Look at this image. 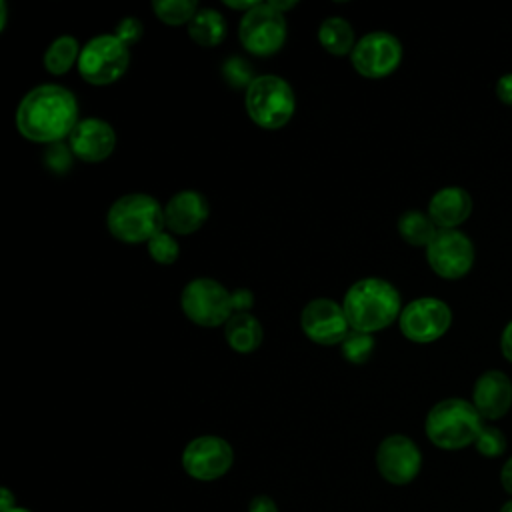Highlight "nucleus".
<instances>
[{
	"label": "nucleus",
	"instance_id": "f257e3e1",
	"mask_svg": "<svg viewBox=\"0 0 512 512\" xmlns=\"http://www.w3.org/2000/svg\"><path fill=\"white\" fill-rule=\"evenodd\" d=\"M78 124L74 94L58 84H40L24 94L16 108L18 132L38 144L62 142Z\"/></svg>",
	"mask_w": 512,
	"mask_h": 512
},
{
	"label": "nucleus",
	"instance_id": "f03ea898",
	"mask_svg": "<svg viewBox=\"0 0 512 512\" xmlns=\"http://www.w3.org/2000/svg\"><path fill=\"white\" fill-rule=\"evenodd\" d=\"M400 294L382 278H362L354 282L342 300L344 314L352 330L378 332L400 318Z\"/></svg>",
	"mask_w": 512,
	"mask_h": 512
},
{
	"label": "nucleus",
	"instance_id": "7ed1b4c3",
	"mask_svg": "<svg viewBox=\"0 0 512 512\" xmlns=\"http://www.w3.org/2000/svg\"><path fill=\"white\" fill-rule=\"evenodd\" d=\"M482 426V416L464 398L440 400L430 408L424 422L428 440L442 450H460L474 444Z\"/></svg>",
	"mask_w": 512,
	"mask_h": 512
},
{
	"label": "nucleus",
	"instance_id": "20e7f679",
	"mask_svg": "<svg viewBox=\"0 0 512 512\" xmlns=\"http://www.w3.org/2000/svg\"><path fill=\"white\" fill-rule=\"evenodd\" d=\"M164 226V208L144 192L120 196L106 214L108 232L124 244H142Z\"/></svg>",
	"mask_w": 512,
	"mask_h": 512
},
{
	"label": "nucleus",
	"instance_id": "39448f33",
	"mask_svg": "<svg viewBox=\"0 0 512 512\" xmlns=\"http://www.w3.org/2000/svg\"><path fill=\"white\" fill-rule=\"evenodd\" d=\"M244 104L250 120L264 130L282 128L296 110L292 86L276 74L256 76L246 90Z\"/></svg>",
	"mask_w": 512,
	"mask_h": 512
},
{
	"label": "nucleus",
	"instance_id": "423d86ee",
	"mask_svg": "<svg viewBox=\"0 0 512 512\" xmlns=\"http://www.w3.org/2000/svg\"><path fill=\"white\" fill-rule=\"evenodd\" d=\"M130 64V50L114 34L90 38L80 52L78 72L92 86H106L124 76Z\"/></svg>",
	"mask_w": 512,
	"mask_h": 512
},
{
	"label": "nucleus",
	"instance_id": "0eeeda50",
	"mask_svg": "<svg viewBox=\"0 0 512 512\" xmlns=\"http://www.w3.org/2000/svg\"><path fill=\"white\" fill-rule=\"evenodd\" d=\"M180 306L190 322L204 328L222 326L234 314L232 292L214 278L190 280L182 290Z\"/></svg>",
	"mask_w": 512,
	"mask_h": 512
},
{
	"label": "nucleus",
	"instance_id": "6e6552de",
	"mask_svg": "<svg viewBox=\"0 0 512 512\" xmlns=\"http://www.w3.org/2000/svg\"><path fill=\"white\" fill-rule=\"evenodd\" d=\"M286 18L268 2H260L246 12L238 24L240 44L256 56H272L286 42Z\"/></svg>",
	"mask_w": 512,
	"mask_h": 512
},
{
	"label": "nucleus",
	"instance_id": "1a4fd4ad",
	"mask_svg": "<svg viewBox=\"0 0 512 512\" xmlns=\"http://www.w3.org/2000/svg\"><path fill=\"white\" fill-rule=\"evenodd\" d=\"M400 332L418 344H428L446 334L452 322L448 304L440 298L424 296L408 302L400 312Z\"/></svg>",
	"mask_w": 512,
	"mask_h": 512
},
{
	"label": "nucleus",
	"instance_id": "9d476101",
	"mask_svg": "<svg viewBox=\"0 0 512 512\" xmlns=\"http://www.w3.org/2000/svg\"><path fill=\"white\" fill-rule=\"evenodd\" d=\"M354 70L364 78H384L392 74L402 62V44L390 32H370L362 36L352 54H350Z\"/></svg>",
	"mask_w": 512,
	"mask_h": 512
},
{
	"label": "nucleus",
	"instance_id": "9b49d317",
	"mask_svg": "<svg viewBox=\"0 0 512 512\" xmlns=\"http://www.w3.org/2000/svg\"><path fill=\"white\" fill-rule=\"evenodd\" d=\"M426 260L430 268L446 280L462 278L474 264V244L460 230H438L426 246Z\"/></svg>",
	"mask_w": 512,
	"mask_h": 512
},
{
	"label": "nucleus",
	"instance_id": "f8f14e48",
	"mask_svg": "<svg viewBox=\"0 0 512 512\" xmlns=\"http://www.w3.org/2000/svg\"><path fill=\"white\" fill-rule=\"evenodd\" d=\"M300 328L306 338L322 346H332L338 342L342 344L350 332L342 304L330 298L310 300L300 314Z\"/></svg>",
	"mask_w": 512,
	"mask_h": 512
},
{
	"label": "nucleus",
	"instance_id": "ddd939ff",
	"mask_svg": "<svg viewBox=\"0 0 512 512\" xmlns=\"http://www.w3.org/2000/svg\"><path fill=\"white\" fill-rule=\"evenodd\" d=\"M234 452L224 438L198 436L190 440L182 452V466L196 480H214L232 466Z\"/></svg>",
	"mask_w": 512,
	"mask_h": 512
},
{
	"label": "nucleus",
	"instance_id": "4468645a",
	"mask_svg": "<svg viewBox=\"0 0 512 512\" xmlns=\"http://www.w3.org/2000/svg\"><path fill=\"white\" fill-rule=\"evenodd\" d=\"M376 466L382 478L388 482L408 484L420 472L422 454L408 436L392 434L380 442L376 452Z\"/></svg>",
	"mask_w": 512,
	"mask_h": 512
},
{
	"label": "nucleus",
	"instance_id": "2eb2a0df",
	"mask_svg": "<svg viewBox=\"0 0 512 512\" xmlns=\"http://www.w3.org/2000/svg\"><path fill=\"white\" fill-rule=\"evenodd\" d=\"M68 146L82 162L96 164L114 152L116 132L102 118H82L70 132Z\"/></svg>",
	"mask_w": 512,
	"mask_h": 512
},
{
	"label": "nucleus",
	"instance_id": "dca6fc26",
	"mask_svg": "<svg viewBox=\"0 0 512 512\" xmlns=\"http://www.w3.org/2000/svg\"><path fill=\"white\" fill-rule=\"evenodd\" d=\"M472 404L482 420H498L512 406V382L500 370L484 372L472 390Z\"/></svg>",
	"mask_w": 512,
	"mask_h": 512
},
{
	"label": "nucleus",
	"instance_id": "f3484780",
	"mask_svg": "<svg viewBox=\"0 0 512 512\" xmlns=\"http://www.w3.org/2000/svg\"><path fill=\"white\" fill-rule=\"evenodd\" d=\"M208 202L196 190L176 192L164 206V226L180 236L196 232L208 218Z\"/></svg>",
	"mask_w": 512,
	"mask_h": 512
},
{
	"label": "nucleus",
	"instance_id": "a211bd4d",
	"mask_svg": "<svg viewBox=\"0 0 512 512\" xmlns=\"http://www.w3.org/2000/svg\"><path fill=\"white\" fill-rule=\"evenodd\" d=\"M472 212V198L460 186H446L434 192L428 202V216L438 230H454Z\"/></svg>",
	"mask_w": 512,
	"mask_h": 512
},
{
	"label": "nucleus",
	"instance_id": "6ab92c4d",
	"mask_svg": "<svg viewBox=\"0 0 512 512\" xmlns=\"http://www.w3.org/2000/svg\"><path fill=\"white\" fill-rule=\"evenodd\" d=\"M224 338L228 346L238 354L254 352L264 338V330L256 316L250 312H234L224 324Z\"/></svg>",
	"mask_w": 512,
	"mask_h": 512
},
{
	"label": "nucleus",
	"instance_id": "aec40b11",
	"mask_svg": "<svg viewBox=\"0 0 512 512\" xmlns=\"http://www.w3.org/2000/svg\"><path fill=\"white\" fill-rule=\"evenodd\" d=\"M318 42L322 48L334 56H346L352 54L356 40H354V28L346 18L340 16H328L322 20L318 28Z\"/></svg>",
	"mask_w": 512,
	"mask_h": 512
},
{
	"label": "nucleus",
	"instance_id": "412c9836",
	"mask_svg": "<svg viewBox=\"0 0 512 512\" xmlns=\"http://www.w3.org/2000/svg\"><path fill=\"white\" fill-rule=\"evenodd\" d=\"M188 36L202 48L218 46L226 36V20L214 8H202L188 24Z\"/></svg>",
	"mask_w": 512,
	"mask_h": 512
},
{
	"label": "nucleus",
	"instance_id": "4be33fe9",
	"mask_svg": "<svg viewBox=\"0 0 512 512\" xmlns=\"http://www.w3.org/2000/svg\"><path fill=\"white\" fill-rule=\"evenodd\" d=\"M80 52L82 48L74 36L70 34L58 36L44 52V58H42L44 68L54 76L66 74L74 64H78Z\"/></svg>",
	"mask_w": 512,
	"mask_h": 512
},
{
	"label": "nucleus",
	"instance_id": "5701e85b",
	"mask_svg": "<svg viewBox=\"0 0 512 512\" xmlns=\"http://www.w3.org/2000/svg\"><path fill=\"white\" fill-rule=\"evenodd\" d=\"M398 232L410 246H428L438 228L432 218L420 210H406L398 218Z\"/></svg>",
	"mask_w": 512,
	"mask_h": 512
},
{
	"label": "nucleus",
	"instance_id": "b1692460",
	"mask_svg": "<svg viewBox=\"0 0 512 512\" xmlns=\"http://www.w3.org/2000/svg\"><path fill=\"white\" fill-rule=\"evenodd\" d=\"M152 10L160 22L180 26L192 22L198 12V4L194 0H154Z\"/></svg>",
	"mask_w": 512,
	"mask_h": 512
},
{
	"label": "nucleus",
	"instance_id": "393cba45",
	"mask_svg": "<svg viewBox=\"0 0 512 512\" xmlns=\"http://www.w3.org/2000/svg\"><path fill=\"white\" fill-rule=\"evenodd\" d=\"M374 336L358 330H350L342 340V356L352 364H364L374 352Z\"/></svg>",
	"mask_w": 512,
	"mask_h": 512
},
{
	"label": "nucleus",
	"instance_id": "a878e982",
	"mask_svg": "<svg viewBox=\"0 0 512 512\" xmlns=\"http://www.w3.org/2000/svg\"><path fill=\"white\" fill-rule=\"evenodd\" d=\"M146 248H148V254L154 262L158 264H174L180 256V246L178 242L172 238V234L160 230L158 234H154L148 242H146Z\"/></svg>",
	"mask_w": 512,
	"mask_h": 512
},
{
	"label": "nucleus",
	"instance_id": "bb28decb",
	"mask_svg": "<svg viewBox=\"0 0 512 512\" xmlns=\"http://www.w3.org/2000/svg\"><path fill=\"white\" fill-rule=\"evenodd\" d=\"M222 76L232 88H246V90L256 78L250 62L240 56H230L228 60L222 62Z\"/></svg>",
	"mask_w": 512,
	"mask_h": 512
},
{
	"label": "nucleus",
	"instance_id": "cd10ccee",
	"mask_svg": "<svg viewBox=\"0 0 512 512\" xmlns=\"http://www.w3.org/2000/svg\"><path fill=\"white\" fill-rule=\"evenodd\" d=\"M476 450L486 458H498L506 450V436L496 426H482L474 442Z\"/></svg>",
	"mask_w": 512,
	"mask_h": 512
},
{
	"label": "nucleus",
	"instance_id": "c85d7f7f",
	"mask_svg": "<svg viewBox=\"0 0 512 512\" xmlns=\"http://www.w3.org/2000/svg\"><path fill=\"white\" fill-rule=\"evenodd\" d=\"M74 152L70 150V146H66L64 142H54V144H48L46 150H44V166L62 176L66 174L70 168H72V160H74Z\"/></svg>",
	"mask_w": 512,
	"mask_h": 512
},
{
	"label": "nucleus",
	"instance_id": "c756f323",
	"mask_svg": "<svg viewBox=\"0 0 512 512\" xmlns=\"http://www.w3.org/2000/svg\"><path fill=\"white\" fill-rule=\"evenodd\" d=\"M144 34V24L134 18V16H124L118 24H116V30H114V36L126 46L130 48L132 44H136Z\"/></svg>",
	"mask_w": 512,
	"mask_h": 512
},
{
	"label": "nucleus",
	"instance_id": "7c9ffc66",
	"mask_svg": "<svg viewBox=\"0 0 512 512\" xmlns=\"http://www.w3.org/2000/svg\"><path fill=\"white\" fill-rule=\"evenodd\" d=\"M254 304V296L250 290L246 288H238L232 292V306H234V312H248Z\"/></svg>",
	"mask_w": 512,
	"mask_h": 512
},
{
	"label": "nucleus",
	"instance_id": "2f4dec72",
	"mask_svg": "<svg viewBox=\"0 0 512 512\" xmlns=\"http://www.w3.org/2000/svg\"><path fill=\"white\" fill-rule=\"evenodd\" d=\"M496 96L500 102L512 106V72L504 74L496 82Z\"/></svg>",
	"mask_w": 512,
	"mask_h": 512
},
{
	"label": "nucleus",
	"instance_id": "473e14b6",
	"mask_svg": "<svg viewBox=\"0 0 512 512\" xmlns=\"http://www.w3.org/2000/svg\"><path fill=\"white\" fill-rule=\"evenodd\" d=\"M500 352L502 356L512 362V320L504 326L502 330V336H500Z\"/></svg>",
	"mask_w": 512,
	"mask_h": 512
},
{
	"label": "nucleus",
	"instance_id": "72a5a7b5",
	"mask_svg": "<svg viewBox=\"0 0 512 512\" xmlns=\"http://www.w3.org/2000/svg\"><path fill=\"white\" fill-rule=\"evenodd\" d=\"M248 512H278L276 504L272 498L268 496H258L250 502V510Z\"/></svg>",
	"mask_w": 512,
	"mask_h": 512
},
{
	"label": "nucleus",
	"instance_id": "f704fd0d",
	"mask_svg": "<svg viewBox=\"0 0 512 512\" xmlns=\"http://www.w3.org/2000/svg\"><path fill=\"white\" fill-rule=\"evenodd\" d=\"M500 484L512 496V456L504 462V466L500 470Z\"/></svg>",
	"mask_w": 512,
	"mask_h": 512
},
{
	"label": "nucleus",
	"instance_id": "c9c22d12",
	"mask_svg": "<svg viewBox=\"0 0 512 512\" xmlns=\"http://www.w3.org/2000/svg\"><path fill=\"white\" fill-rule=\"evenodd\" d=\"M224 4H226L228 8H232V10H242V12L246 14V12H250L252 8H256L260 2H232V0H226Z\"/></svg>",
	"mask_w": 512,
	"mask_h": 512
},
{
	"label": "nucleus",
	"instance_id": "e433bc0d",
	"mask_svg": "<svg viewBox=\"0 0 512 512\" xmlns=\"http://www.w3.org/2000/svg\"><path fill=\"white\" fill-rule=\"evenodd\" d=\"M2 512H8V510H12V508H16L14 504H12V496H10V492H8V488H2Z\"/></svg>",
	"mask_w": 512,
	"mask_h": 512
},
{
	"label": "nucleus",
	"instance_id": "4c0bfd02",
	"mask_svg": "<svg viewBox=\"0 0 512 512\" xmlns=\"http://www.w3.org/2000/svg\"><path fill=\"white\" fill-rule=\"evenodd\" d=\"M268 4H270L274 10H278V12H284V10H290V8H294L298 2H294V0H292V2H276V0H270Z\"/></svg>",
	"mask_w": 512,
	"mask_h": 512
},
{
	"label": "nucleus",
	"instance_id": "58836bf2",
	"mask_svg": "<svg viewBox=\"0 0 512 512\" xmlns=\"http://www.w3.org/2000/svg\"><path fill=\"white\" fill-rule=\"evenodd\" d=\"M498 512H512V500H508V502H504L502 504V508L498 510Z\"/></svg>",
	"mask_w": 512,
	"mask_h": 512
},
{
	"label": "nucleus",
	"instance_id": "ea45409f",
	"mask_svg": "<svg viewBox=\"0 0 512 512\" xmlns=\"http://www.w3.org/2000/svg\"><path fill=\"white\" fill-rule=\"evenodd\" d=\"M8 512H30V510H26V508H12V510H8Z\"/></svg>",
	"mask_w": 512,
	"mask_h": 512
}]
</instances>
